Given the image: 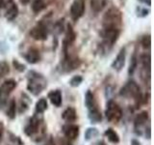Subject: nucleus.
I'll return each mask as SVG.
<instances>
[{
	"instance_id": "1",
	"label": "nucleus",
	"mask_w": 154,
	"mask_h": 145,
	"mask_svg": "<svg viewBox=\"0 0 154 145\" xmlns=\"http://www.w3.org/2000/svg\"><path fill=\"white\" fill-rule=\"evenodd\" d=\"M27 90L33 96H38L47 87V80L42 74L30 71L27 74Z\"/></svg>"
},
{
	"instance_id": "2",
	"label": "nucleus",
	"mask_w": 154,
	"mask_h": 145,
	"mask_svg": "<svg viewBox=\"0 0 154 145\" xmlns=\"http://www.w3.org/2000/svg\"><path fill=\"white\" fill-rule=\"evenodd\" d=\"M122 17L117 8H110L105 13L103 17V26L104 28H118L122 24Z\"/></svg>"
},
{
	"instance_id": "3",
	"label": "nucleus",
	"mask_w": 154,
	"mask_h": 145,
	"mask_svg": "<svg viewBox=\"0 0 154 145\" xmlns=\"http://www.w3.org/2000/svg\"><path fill=\"white\" fill-rule=\"evenodd\" d=\"M119 95L124 97V98H133L136 102L143 100L141 88H140L137 82L134 80H129L128 82H126V84L122 86V88L120 89Z\"/></svg>"
},
{
	"instance_id": "4",
	"label": "nucleus",
	"mask_w": 154,
	"mask_h": 145,
	"mask_svg": "<svg viewBox=\"0 0 154 145\" xmlns=\"http://www.w3.org/2000/svg\"><path fill=\"white\" fill-rule=\"evenodd\" d=\"M105 116L109 122L118 123L122 117V110L116 102L113 100H109L107 105H106Z\"/></svg>"
},
{
	"instance_id": "5",
	"label": "nucleus",
	"mask_w": 154,
	"mask_h": 145,
	"mask_svg": "<svg viewBox=\"0 0 154 145\" xmlns=\"http://www.w3.org/2000/svg\"><path fill=\"white\" fill-rule=\"evenodd\" d=\"M120 31L118 28H103L100 35L103 39V46L106 47H113V45L118 41Z\"/></svg>"
},
{
	"instance_id": "6",
	"label": "nucleus",
	"mask_w": 154,
	"mask_h": 145,
	"mask_svg": "<svg viewBox=\"0 0 154 145\" xmlns=\"http://www.w3.org/2000/svg\"><path fill=\"white\" fill-rule=\"evenodd\" d=\"M30 36L36 41H45L48 38V26L42 21H38L30 30Z\"/></svg>"
},
{
	"instance_id": "7",
	"label": "nucleus",
	"mask_w": 154,
	"mask_h": 145,
	"mask_svg": "<svg viewBox=\"0 0 154 145\" xmlns=\"http://www.w3.org/2000/svg\"><path fill=\"white\" fill-rule=\"evenodd\" d=\"M86 10L85 0H73L70 6V17L73 21H77L84 16Z\"/></svg>"
},
{
	"instance_id": "8",
	"label": "nucleus",
	"mask_w": 154,
	"mask_h": 145,
	"mask_svg": "<svg viewBox=\"0 0 154 145\" xmlns=\"http://www.w3.org/2000/svg\"><path fill=\"white\" fill-rule=\"evenodd\" d=\"M17 87V81L8 79L0 85V105H4L7 102V97Z\"/></svg>"
},
{
	"instance_id": "9",
	"label": "nucleus",
	"mask_w": 154,
	"mask_h": 145,
	"mask_svg": "<svg viewBox=\"0 0 154 145\" xmlns=\"http://www.w3.org/2000/svg\"><path fill=\"white\" fill-rule=\"evenodd\" d=\"M42 119L38 117V115L33 116V117L29 120V122L27 123V125L24 128V133H25L28 137H33L36 134L38 133L41 127H42Z\"/></svg>"
},
{
	"instance_id": "10",
	"label": "nucleus",
	"mask_w": 154,
	"mask_h": 145,
	"mask_svg": "<svg viewBox=\"0 0 154 145\" xmlns=\"http://www.w3.org/2000/svg\"><path fill=\"white\" fill-rule=\"evenodd\" d=\"M6 8V12H5V18L8 21H13L14 19H16L18 14V7L17 3L14 0H8L7 2H5V7Z\"/></svg>"
},
{
	"instance_id": "11",
	"label": "nucleus",
	"mask_w": 154,
	"mask_h": 145,
	"mask_svg": "<svg viewBox=\"0 0 154 145\" xmlns=\"http://www.w3.org/2000/svg\"><path fill=\"white\" fill-rule=\"evenodd\" d=\"M76 39V33L72 28L71 24H67L66 25V37L63 41V47H64V52L65 54H67L69 51V47L75 42Z\"/></svg>"
},
{
	"instance_id": "12",
	"label": "nucleus",
	"mask_w": 154,
	"mask_h": 145,
	"mask_svg": "<svg viewBox=\"0 0 154 145\" xmlns=\"http://www.w3.org/2000/svg\"><path fill=\"white\" fill-rule=\"evenodd\" d=\"M125 59H126V48L122 47L112 63V68L117 72H120L125 65Z\"/></svg>"
},
{
	"instance_id": "13",
	"label": "nucleus",
	"mask_w": 154,
	"mask_h": 145,
	"mask_svg": "<svg viewBox=\"0 0 154 145\" xmlns=\"http://www.w3.org/2000/svg\"><path fill=\"white\" fill-rule=\"evenodd\" d=\"M63 133L66 135V138L70 140H74L79 135V127L75 124L67 123L63 127Z\"/></svg>"
},
{
	"instance_id": "14",
	"label": "nucleus",
	"mask_w": 154,
	"mask_h": 145,
	"mask_svg": "<svg viewBox=\"0 0 154 145\" xmlns=\"http://www.w3.org/2000/svg\"><path fill=\"white\" fill-rule=\"evenodd\" d=\"M80 66V60L78 58H72L69 55V53L65 55V59L63 62V69L66 72H71Z\"/></svg>"
},
{
	"instance_id": "15",
	"label": "nucleus",
	"mask_w": 154,
	"mask_h": 145,
	"mask_svg": "<svg viewBox=\"0 0 154 145\" xmlns=\"http://www.w3.org/2000/svg\"><path fill=\"white\" fill-rule=\"evenodd\" d=\"M24 58H25V60L29 63V64H37V63L41 60L40 51H38L37 48L31 47L25 52Z\"/></svg>"
},
{
	"instance_id": "16",
	"label": "nucleus",
	"mask_w": 154,
	"mask_h": 145,
	"mask_svg": "<svg viewBox=\"0 0 154 145\" xmlns=\"http://www.w3.org/2000/svg\"><path fill=\"white\" fill-rule=\"evenodd\" d=\"M48 99H49L50 103L56 106V108H60L63 102L62 92L60 90H52L48 93Z\"/></svg>"
},
{
	"instance_id": "17",
	"label": "nucleus",
	"mask_w": 154,
	"mask_h": 145,
	"mask_svg": "<svg viewBox=\"0 0 154 145\" xmlns=\"http://www.w3.org/2000/svg\"><path fill=\"white\" fill-rule=\"evenodd\" d=\"M149 118V115H148V112L147 111H142L141 113H139L136 117L134 119V127H135V130H140L143 126L147 122V120Z\"/></svg>"
},
{
	"instance_id": "18",
	"label": "nucleus",
	"mask_w": 154,
	"mask_h": 145,
	"mask_svg": "<svg viewBox=\"0 0 154 145\" xmlns=\"http://www.w3.org/2000/svg\"><path fill=\"white\" fill-rule=\"evenodd\" d=\"M88 117H89V120L91 121V124H97V123L101 122V120H102V114H101L100 110L98 109L97 106H95V108L89 110Z\"/></svg>"
},
{
	"instance_id": "19",
	"label": "nucleus",
	"mask_w": 154,
	"mask_h": 145,
	"mask_svg": "<svg viewBox=\"0 0 154 145\" xmlns=\"http://www.w3.org/2000/svg\"><path fill=\"white\" fill-rule=\"evenodd\" d=\"M62 118L67 123H72L77 119L76 110L73 108H67L62 114Z\"/></svg>"
},
{
	"instance_id": "20",
	"label": "nucleus",
	"mask_w": 154,
	"mask_h": 145,
	"mask_svg": "<svg viewBox=\"0 0 154 145\" xmlns=\"http://www.w3.org/2000/svg\"><path fill=\"white\" fill-rule=\"evenodd\" d=\"M32 103V101L29 99V97L26 94H21V99L19 102V113H24L29 108V105Z\"/></svg>"
},
{
	"instance_id": "21",
	"label": "nucleus",
	"mask_w": 154,
	"mask_h": 145,
	"mask_svg": "<svg viewBox=\"0 0 154 145\" xmlns=\"http://www.w3.org/2000/svg\"><path fill=\"white\" fill-rule=\"evenodd\" d=\"M105 137H107V139L111 143H114V144H117L119 142V135L118 134V133L116 132L115 130H113L112 128H109L105 130Z\"/></svg>"
},
{
	"instance_id": "22",
	"label": "nucleus",
	"mask_w": 154,
	"mask_h": 145,
	"mask_svg": "<svg viewBox=\"0 0 154 145\" xmlns=\"http://www.w3.org/2000/svg\"><path fill=\"white\" fill-rule=\"evenodd\" d=\"M32 11L34 14H38L46 8L45 0H33L31 5Z\"/></svg>"
},
{
	"instance_id": "23",
	"label": "nucleus",
	"mask_w": 154,
	"mask_h": 145,
	"mask_svg": "<svg viewBox=\"0 0 154 145\" xmlns=\"http://www.w3.org/2000/svg\"><path fill=\"white\" fill-rule=\"evenodd\" d=\"M85 105L87 106V108H88V110L94 108L96 106L94 96L93 94V92L90 91V90L87 91V93L85 95Z\"/></svg>"
},
{
	"instance_id": "24",
	"label": "nucleus",
	"mask_w": 154,
	"mask_h": 145,
	"mask_svg": "<svg viewBox=\"0 0 154 145\" xmlns=\"http://www.w3.org/2000/svg\"><path fill=\"white\" fill-rule=\"evenodd\" d=\"M6 115L7 117L10 119H14L16 118V115H17V103H16V100L12 99L10 101L9 105H8V109L6 111Z\"/></svg>"
},
{
	"instance_id": "25",
	"label": "nucleus",
	"mask_w": 154,
	"mask_h": 145,
	"mask_svg": "<svg viewBox=\"0 0 154 145\" xmlns=\"http://www.w3.org/2000/svg\"><path fill=\"white\" fill-rule=\"evenodd\" d=\"M138 68V57H137V53L134 52L133 55L130 58V64L128 68V75L129 76H133L135 71L137 70Z\"/></svg>"
},
{
	"instance_id": "26",
	"label": "nucleus",
	"mask_w": 154,
	"mask_h": 145,
	"mask_svg": "<svg viewBox=\"0 0 154 145\" xmlns=\"http://www.w3.org/2000/svg\"><path fill=\"white\" fill-rule=\"evenodd\" d=\"M47 106H48V105H47V101H46V99L45 98H42V99H40L38 100L37 103H36V112L38 113V114H42V113H43L47 109Z\"/></svg>"
},
{
	"instance_id": "27",
	"label": "nucleus",
	"mask_w": 154,
	"mask_h": 145,
	"mask_svg": "<svg viewBox=\"0 0 154 145\" xmlns=\"http://www.w3.org/2000/svg\"><path fill=\"white\" fill-rule=\"evenodd\" d=\"M98 134H99V132L96 128H91V127L88 128L85 132V139L86 140L94 139L96 137H98Z\"/></svg>"
},
{
	"instance_id": "28",
	"label": "nucleus",
	"mask_w": 154,
	"mask_h": 145,
	"mask_svg": "<svg viewBox=\"0 0 154 145\" xmlns=\"http://www.w3.org/2000/svg\"><path fill=\"white\" fill-rule=\"evenodd\" d=\"M10 72V66L6 61H0V79H3Z\"/></svg>"
},
{
	"instance_id": "29",
	"label": "nucleus",
	"mask_w": 154,
	"mask_h": 145,
	"mask_svg": "<svg viewBox=\"0 0 154 145\" xmlns=\"http://www.w3.org/2000/svg\"><path fill=\"white\" fill-rule=\"evenodd\" d=\"M91 9L94 12H99L105 6V2L103 0H91Z\"/></svg>"
},
{
	"instance_id": "30",
	"label": "nucleus",
	"mask_w": 154,
	"mask_h": 145,
	"mask_svg": "<svg viewBox=\"0 0 154 145\" xmlns=\"http://www.w3.org/2000/svg\"><path fill=\"white\" fill-rule=\"evenodd\" d=\"M149 13H150L149 9H147L146 7L137 6V8H136V16L138 18H146L148 16Z\"/></svg>"
},
{
	"instance_id": "31",
	"label": "nucleus",
	"mask_w": 154,
	"mask_h": 145,
	"mask_svg": "<svg viewBox=\"0 0 154 145\" xmlns=\"http://www.w3.org/2000/svg\"><path fill=\"white\" fill-rule=\"evenodd\" d=\"M64 21H65V19L62 18V19H59L58 21H56L54 24V31L57 32L58 34H60L64 31V29H65V22Z\"/></svg>"
},
{
	"instance_id": "32",
	"label": "nucleus",
	"mask_w": 154,
	"mask_h": 145,
	"mask_svg": "<svg viewBox=\"0 0 154 145\" xmlns=\"http://www.w3.org/2000/svg\"><path fill=\"white\" fill-rule=\"evenodd\" d=\"M141 44H142V47L144 48V50H149V48H150V45H151L150 35L143 36L142 38V40H141Z\"/></svg>"
},
{
	"instance_id": "33",
	"label": "nucleus",
	"mask_w": 154,
	"mask_h": 145,
	"mask_svg": "<svg viewBox=\"0 0 154 145\" xmlns=\"http://www.w3.org/2000/svg\"><path fill=\"white\" fill-rule=\"evenodd\" d=\"M82 82H83V77L81 76H74L73 77H71V79L69 80V85L71 87H77V86H79Z\"/></svg>"
},
{
	"instance_id": "34",
	"label": "nucleus",
	"mask_w": 154,
	"mask_h": 145,
	"mask_svg": "<svg viewBox=\"0 0 154 145\" xmlns=\"http://www.w3.org/2000/svg\"><path fill=\"white\" fill-rule=\"evenodd\" d=\"M13 65H14V69L17 70L18 72H23L24 70H25V68H26L25 65L21 64L20 62H18V61L16 60V59H14V60L13 61Z\"/></svg>"
},
{
	"instance_id": "35",
	"label": "nucleus",
	"mask_w": 154,
	"mask_h": 145,
	"mask_svg": "<svg viewBox=\"0 0 154 145\" xmlns=\"http://www.w3.org/2000/svg\"><path fill=\"white\" fill-rule=\"evenodd\" d=\"M138 1L144 5H147V6H151V0H138Z\"/></svg>"
},
{
	"instance_id": "36",
	"label": "nucleus",
	"mask_w": 154,
	"mask_h": 145,
	"mask_svg": "<svg viewBox=\"0 0 154 145\" xmlns=\"http://www.w3.org/2000/svg\"><path fill=\"white\" fill-rule=\"evenodd\" d=\"M131 145H141V142H140L139 140H137V139H132Z\"/></svg>"
},
{
	"instance_id": "37",
	"label": "nucleus",
	"mask_w": 154,
	"mask_h": 145,
	"mask_svg": "<svg viewBox=\"0 0 154 145\" xmlns=\"http://www.w3.org/2000/svg\"><path fill=\"white\" fill-rule=\"evenodd\" d=\"M30 1H31V0H19V2H20L22 5H27Z\"/></svg>"
},
{
	"instance_id": "38",
	"label": "nucleus",
	"mask_w": 154,
	"mask_h": 145,
	"mask_svg": "<svg viewBox=\"0 0 154 145\" xmlns=\"http://www.w3.org/2000/svg\"><path fill=\"white\" fill-rule=\"evenodd\" d=\"M5 7V0H0V9Z\"/></svg>"
},
{
	"instance_id": "39",
	"label": "nucleus",
	"mask_w": 154,
	"mask_h": 145,
	"mask_svg": "<svg viewBox=\"0 0 154 145\" xmlns=\"http://www.w3.org/2000/svg\"><path fill=\"white\" fill-rule=\"evenodd\" d=\"M2 137H3V129L0 127V140L2 139Z\"/></svg>"
}]
</instances>
